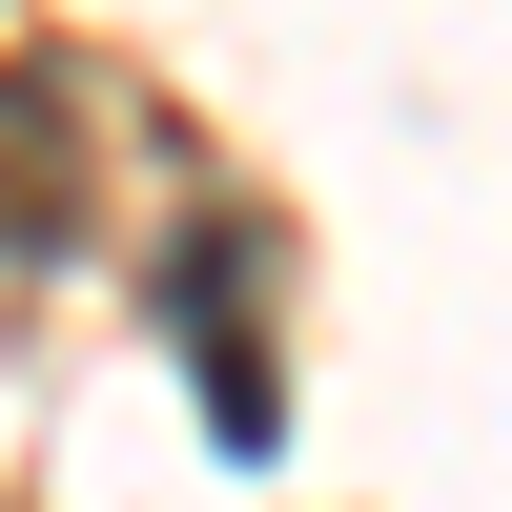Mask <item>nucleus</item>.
Returning <instances> with one entry per match:
<instances>
[{
    "label": "nucleus",
    "mask_w": 512,
    "mask_h": 512,
    "mask_svg": "<svg viewBox=\"0 0 512 512\" xmlns=\"http://www.w3.org/2000/svg\"><path fill=\"white\" fill-rule=\"evenodd\" d=\"M103 226V103L82 62H0V267H82Z\"/></svg>",
    "instance_id": "nucleus-1"
},
{
    "label": "nucleus",
    "mask_w": 512,
    "mask_h": 512,
    "mask_svg": "<svg viewBox=\"0 0 512 512\" xmlns=\"http://www.w3.org/2000/svg\"><path fill=\"white\" fill-rule=\"evenodd\" d=\"M164 308H185V349H205V431H226V451H267V246H246V226H205Z\"/></svg>",
    "instance_id": "nucleus-2"
}]
</instances>
